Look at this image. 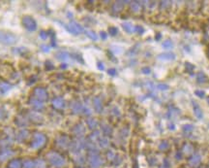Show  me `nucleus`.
Returning <instances> with one entry per match:
<instances>
[{"label": "nucleus", "instance_id": "nucleus-1", "mask_svg": "<svg viewBox=\"0 0 209 168\" xmlns=\"http://www.w3.org/2000/svg\"><path fill=\"white\" fill-rule=\"evenodd\" d=\"M17 42H18V37L16 35H14L13 33L0 30V43L7 46H11L16 44Z\"/></svg>", "mask_w": 209, "mask_h": 168}, {"label": "nucleus", "instance_id": "nucleus-2", "mask_svg": "<svg viewBox=\"0 0 209 168\" xmlns=\"http://www.w3.org/2000/svg\"><path fill=\"white\" fill-rule=\"evenodd\" d=\"M23 27H25L29 31H34L37 28V22L36 21L30 16H24L22 19Z\"/></svg>", "mask_w": 209, "mask_h": 168}, {"label": "nucleus", "instance_id": "nucleus-3", "mask_svg": "<svg viewBox=\"0 0 209 168\" xmlns=\"http://www.w3.org/2000/svg\"><path fill=\"white\" fill-rule=\"evenodd\" d=\"M67 29L71 32L72 34H75V35H78V34H81L83 32V27L77 22H71L67 26Z\"/></svg>", "mask_w": 209, "mask_h": 168}, {"label": "nucleus", "instance_id": "nucleus-4", "mask_svg": "<svg viewBox=\"0 0 209 168\" xmlns=\"http://www.w3.org/2000/svg\"><path fill=\"white\" fill-rule=\"evenodd\" d=\"M34 95L36 97V99L40 101H47L48 99V93L47 90H45L44 87H37L34 91Z\"/></svg>", "mask_w": 209, "mask_h": 168}, {"label": "nucleus", "instance_id": "nucleus-5", "mask_svg": "<svg viewBox=\"0 0 209 168\" xmlns=\"http://www.w3.org/2000/svg\"><path fill=\"white\" fill-rule=\"evenodd\" d=\"M45 141H46V137H45L44 134H42V133H36V134L34 135L32 146L34 148H39L44 144Z\"/></svg>", "mask_w": 209, "mask_h": 168}, {"label": "nucleus", "instance_id": "nucleus-6", "mask_svg": "<svg viewBox=\"0 0 209 168\" xmlns=\"http://www.w3.org/2000/svg\"><path fill=\"white\" fill-rule=\"evenodd\" d=\"M176 58L175 53L172 52H167V53H163L161 55L158 56V59L161 61H171L174 60Z\"/></svg>", "mask_w": 209, "mask_h": 168}, {"label": "nucleus", "instance_id": "nucleus-7", "mask_svg": "<svg viewBox=\"0 0 209 168\" xmlns=\"http://www.w3.org/2000/svg\"><path fill=\"white\" fill-rule=\"evenodd\" d=\"M29 118H30L33 122H38V123L42 122L44 121L43 116L40 113H37V112H31L30 115H29Z\"/></svg>", "mask_w": 209, "mask_h": 168}, {"label": "nucleus", "instance_id": "nucleus-8", "mask_svg": "<svg viewBox=\"0 0 209 168\" xmlns=\"http://www.w3.org/2000/svg\"><path fill=\"white\" fill-rule=\"evenodd\" d=\"M52 105L56 109H63L65 107V102H64L63 98L61 97H56L52 100Z\"/></svg>", "mask_w": 209, "mask_h": 168}, {"label": "nucleus", "instance_id": "nucleus-9", "mask_svg": "<svg viewBox=\"0 0 209 168\" xmlns=\"http://www.w3.org/2000/svg\"><path fill=\"white\" fill-rule=\"evenodd\" d=\"M72 111L75 113V114H78V113H81L83 111V106L81 102H78V101H75L73 102V104H72Z\"/></svg>", "mask_w": 209, "mask_h": 168}, {"label": "nucleus", "instance_id": "nucleus-10", "mask_svg": "<svg viewBox=\"0 0 209 168\" xmlns=\"http://www.w3.org/2000/svg\"><path fill=\"white\" fill-rule=\"evenodd\" d=\"M30 104L35 110H42V109H44V104L42 103V101L36 99V98H35V99L33 98V99L30 100Z\"/></svg>", "mask_w": 209, "mask_h": 168}, {"label": "nucleus", "instance_id": "nucleus-11", "mask_svg": "<svg viewBox=\"0 0 209 168\" xmlns=\"http://www.w3.org/2000/svg\"><path fill=\"white\" fill-rule=\"evenodd\" d=\"M193 104H194V114H195V116L197 118H202L203 117V113H202V110L201 109V107L198 106L197 103L196 102H193Z\"/></svg>", "mask_w": 209, "mask_h": 168}, {"label": "nucleus", "instance_id": "nucleus-12", "mask_svg": "<svg viewBox=\"0 0 209 168\" xmlns=\"http://www.w3.org/2000/svg\"><path fill=\"white\" fill-rule=\"evenodd\" d=\"M93 104H94V108L98 113H101L103 110V105H102V100L99 97H95L93 99Z\"/></svg>", "mask_w": 209, "mask_h": 168}, {"label": "nucleus", "instance_id": "nucleus-13", "mask_svg": "<svg viewBox=\"0 0 209 168\" xmlns=\"http://www.w3.org/2000/svg\"><path fill=\"white\" fill-rule=\"evenodd\" d=\"M122 27L127 33H133L134 31H135V26H134L133 24L131 22H122Z\"/></svg>", "mask_w": 209, "mask_h": 168}, {"label": "nucleus", "instance_id": "nucleus-14", "mask_svg": "<svg viewBox=\"0 0 209 168\" xmlns=\"http://www.w3.org/2000/svg\"><path fill=\"white\" fill-rule=\"evenodd\" d=\"M56 58L61 61H67L70 58V56L67 52H58L56 53Z\"/></svg>", "mask_w": 209, "mask_h": 168}, {"label": "nucleus", "instance_id": "nucleus-15", "mask_svg": "<svg viewBox=\"0 0 209 168\" xmlns=\"http://www.w3.org/2000/svg\"><path fill=\"white\" fill-rule=\"evenodd\" d=\"M84 59H85L86 63L89 66H93L94 64H95V59H94V57L90 53H86L85 55H84Z\"/></svg>", "mask_w": 209, "mask_h": 168}, {"label": "nucleus", "instance_id": "nucleus-16", "mask_svg": "<svg viewBox=\"0 0 209 168\" xmlns=\"http://www.w3.org/2000/svg\"><path fill=\"white\" fill-rule=\"evenodd\" d=\"M51 161L55 165H61V164H63V162H64L61 157L59 156H57V155H52L51 157Z\"/></svg>", "mask_w": 209, "mask_h": 168}, {"label": "nucleus", "instance_id": "nucleus-17", "mask_svg": "<svg viewBox=\"0 0 209 168\" xmlns=\"http://www.w3.org/2000/svg\"><path fill=\"white\" fill-rule=\"evenodd\" d=\"M197 81L198 84H204L207 81V77L203 72H200L197 75Z\"/></svg>", "mask_w": 209, "mask_h": 168}, {"label": "nucleus", "instance_id": "nucleus-18", "mask_svg": "<svg viewBox=\"0 0 209 168\" xmlns=\"http://www.w3.org/2000/svg\"><path fill=\"white\" fill-rule=\"evenodd\" d=\"M123 3L122 1H117L115 2V4L113 5V12H115V13H118V12H120L121 10L123 9Z\"/></svg>", "mask_w": 209, "mask_h": 168}, {"label": "nucleus", "instance_id": "nucleus-19", "mask_svg": "<svg viewBox=\"0 0 209 168\" xmlns=\"http://www.w3.org/2000/svg\"><path fill=\"white\" fill-rule=\"evenodd\" d=\"M27 135H28V132H27L26 130L22 129V131H19V133L18 134V137H17V138H18V141H23L24 139H26Z\"/></svg>", "mask_w": 209, "mask_h": 168}, {"label": "nucleus", "instance_id": "nucleus-20", "mask_svg": "<svg viewBox=\"0 0 209 168\" xmlns=\"http://www.w3.org/2000/svg\"><path fill=\"white\" fill-rule=\"evenodd\" d=\"M162 46L164 49H167V50H170V49H171L173 47V44H172V41L170 40V39H167V40H165L163 42Z\"/></svg>", "mask_w": 209, "mask_h": 168}, {"label": "nucleus", "instance_id": "nucleus-21", "mask_svg": "<svg viewBox=\"0 0 209 168\" xmlns=\"http://www.w3.org/2000/svg\"><path fill=\"white\" fill-rule=\"evenodd\" d=\"M87 125L89 128H91V129H94V128H96L98 125V122L96 120H93V118H89L87 120Z\"/></svg>", "mask_w": 209, "mask_h": 168}, {"label": "nucleus", "instance_id": "nucleus-22", "mask_svg": "<svg viewBox=\"0 0 209 168\" xmlns=\"http://www.w3.org/2000/svg\"><path fill=\"white\" fill-rule=\"evenodd\" d=\"M86 35L91 39V40H94V41H96V40H98V35L97 34L94 32V31H92V30H86Z\"/></svg>", "mask_w": 209, "mask_h": 168}, {"label": "nucleus", "instance_id": "nucleus-23", "mask_svg": "<svg viewBox=\"0 0 209 168\" xmlns=\"http://www.w3.org/2000/svg\"><path fill=\"white\" fill-rule=\"evenodd\" d=\"M111 51L113 52V53H115V55H120V53H123V49L120 46H112Z\"/></svg>", "mask_w": 209, "mask_h": 168}, {"label": "nucleus", "instance_id": "nucleus-24", "mask_svg": "<svg viewBox=\"0 0 209 168\" xmlns=\"http://www.w3.org/2000/svg\"><path fill=\"white\" fill-rule=\"evenodd\" d=\"M117 33H118V28L115 27V26H111L108 28V34L109 35H111V36H115L117 35Z\"/></svg>", "mask_w": 209, "mask_h": 168}, {"label": "nucleus", "instance_id": "nucleus-25", "mask_svg": "<svg viewBox=\"0 0 209 168\" xmlns=\"http://www.w3.org/2000/svg\"><path fill=\"white\" fill-rule=\"evenodd\" d=\"M75 132L77 133V134H81V133L84 132V126L82 125H78L75 127Z\"/></svg>", "mask_w": 209, "mask_h": 168}, {"label": "nucleus", "instance_id": "nucleus-26", "mask_svg": "<svg viewBox=\"0 0 209 168\" xmlns=\"http://www.w3.org/2000/svg\"><path fill=\"white\" fill-rule=\"evenodd\" d=\"M131 9L133 10V12L138 13L139 11V9H141V6H139V4L138 2H132L131 4Z\"/></svg>", "mask_w": 209, "mask_h": 168}, {"label": "nucleus", "instance_id": "nucleus-27", "mask_svg": "<svg viewBox=\"0 0 209 168\" xmlns=\"http://www.w3.org/2000/svg\"><path fill=\"white\" fill-rule=\"evenodd\" d=\"M182 128L185 132H191L194 129V125H183Z\"/></svg>", "mask_w": 209, "mask_h": 168}, {"label": "nucleus", "instance_id": "nucleus-28", "mask_svg": "<svg viewBox=\"0 0 209 168\" xmlns=\"http://www.w3.org/2000/svg\"><path fill=\"white\" fill-rule=\"evenodd\" d=\"M157 88L159 91H168V86L167 84H159L157 86Z\"/></svg>", "mask_w": 209, "mask_h": 168}, {"label": "nucleus", "instance_id": "nucleus-29", "mask_svg": "<svg viewBox=\"0 0 209 168\" xmlns=\"http://www.w3.org/2000/svg\"><path fill=\"white\" fill-rule=\"evenodd\" d=\"M19 165H21V163H19V161L18 160H13L11 163H10V168H19Z\"/></svg>", "mask_w": 209, "mask_h": 168}, {"label": "nucleus", "instance_id": "nucleus-30", "mask_svg": "<svg viewBox=\"0 0 209 168\" xmlns=\"http://www.w3.org/2000/svg\"><path fill=\"white\" fill-rule=\"evenodd\" d=\"M7 117V112L5 111L4 108H0V120H4Z\"/></svg>", "mask_w": 209, "mask_h": 168}, {"label": "nucleus", "instance_id": "nucleus-31", "mask_svg": "<svg viewBox=\"0 0 209 168\" xmlns=\"http://www.w3.org/2000/svg\"><path fill=\"white\" fill-rule=\"evenodd\" d=\"M195 94L197 96V97H200V98H202V97H204L205 95V92L203 91L202 90H197L195 91Z\"/></svg>", "mask_w": 209, "mask_h": 168}, {"label": "nucleus", "instance_id": "nucleus-32", "mask_svg": "<svg viewBox=\"0 0 209 168\" xmlns=\"http://www.w3.org/2000/svg\"><path fill=\"white\" fill-rule=\"evenodd\" d=\"M103 130L104 131V132H108V133H111V127L109 126V125H103Z\"/></svg>", "mask_w": 209, "mask_h": 168}, {"label": "nucleus", "instance_id": "nucleus-33", "mask_svg": "<svg viewBox=\"0 0 209 168\" xmlns=\"http://www.w3.org/2000/svg\"><path fill=\"white\" fill-rule=\"evenodd\" d=\"M141 72L143 74H145V75H148V74H150L151 70H150V68H148V67H143L141 69Z\"/></svg>", "mask_w": 209, "mask_h": 168}, {"label": "nucleus", "instance_id": "nucleus-34", "mask_svg": "<svg viewBox=\"0 0 209 168\" xmlns=\"http://www.w3.org/2000/svg\"><path fill=\"white\" fill-rule=\"evenodd\" d=\"M108 73L111 76H114L116 74V70L114 68H109L108 70Z\"/></svg>", "mask_w": 209, "mask_h": 168}, {"label": "nucleus", "instance_id": "nucleus-35", "mask_svg": "<svg viewBox=\"0 0 209 168\" xmlns=\"http://www.w3.org/2000/svg\"><path fill=\"white\" fill-rule=\"evenodd\" d=\"M191 162H192V163L194 164V163H195V164H197V163H198V162H200V156H195V157H193V159H192V160H191Z\"/></svg>", "mask_w": 209, "mask_h": 168}, {"label": "nucleus", "instance_id": "nucleus-36", "mask_svg": "<svg viewBox=\"0 0 209 168\" xmlns=\"http://www.w3.org/2000/svg\"><path fill=\"white\" fill-rule=\"evenodd\" d=\"M185 65H186V69H187L188 71H192V70H194V68H195L191 63H189V62H187Z\"/></svg>", "mask_w": 209, "mask_h": 168}, {"label": "nucleus", "instance_id": "nucleus-37", "mask_svg": "<svg viewBox=\"0 0 209 168\" xmlns=\"http://www.w3.org/2000/svg\"><path fill=\"white\" fill-rule=\"evenodd\" d=\"M135 30H136L138 33H141V34L144 32V29H143L142 26H136V27H135Z\"/></svg>", "mask_w": 209, "mask_h": 168}, {"label": "nucleus", "instance_id": "nucleus-38", "mask_svg": "<svg viewBox=\"0 0 209 168\" xmlns=\"http://www.w3.org/2000/svg\"><path fill=\"white\" fill-rule=\"evenodd\" d=\"M41 49H42L43 52H46V53H48V52H49V47H48L47 45H42Z\"/></svg>", "mask_w": 209, "mask_h": 168}, {"label": "nucleus", "instance_id": "nucleus-39", "mask_svg": "<svg viewBox=\"0 0 209 168\" xmlns=\"http://www.w3.org/2000/svg\"><path fill=\"white\" fill-rule=\"evenodd\" d=\"M100 35H101L102 39H104V40H106V39H107V37H108L107 33L104 32V31H101V32H100Z\"/></svg>", "mask_w": 209, "mask_h": 168}, {"label": "nucleus", "instance_id": "nucleus-40", "mask_svg": "<svg viewBox=\"0 0 209 168\" xmlns=\"http://www.w3.org/2000/svg\"><path fill=\"white\" fill-rule=\"evenodd\" d=\"M40 37H41L42 39H47V38H48V35H47L46 32L42 31L41 33H40Z\"/></svg>", "mask_w": 209, "mask_h": 168}, {"label": "nucleus", "instance_id": "nucleus-41", "mask_svg": "<svg viewBox=\"0 0 209 168\" xmlns=\"http://www.w3.org/2000/svg\"><path fill=\"white\" fill-rule=\"evenodd\" d=\"M98 68L100 69V70H104V63H102V62H99V63H98Z\"/></svg>", "mask_w": 209, "mask_h": 168}, {"label": "nucleus", "instance_id": "nucleus-42", "mask_svg": "<svg viewBox=\"0 0 209 168\" xmlns=\"http://www.w3.org/2000/svg\"><path fill=\"white\" fill-rule=\"evenodd\" d=\"M24 166H25V168H31V167H32V163H31V162H28V161H27Z\"/></svg>", "mask_w": 209, "mask_h": 168}]
</instances>
